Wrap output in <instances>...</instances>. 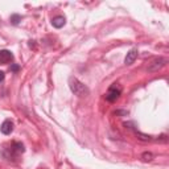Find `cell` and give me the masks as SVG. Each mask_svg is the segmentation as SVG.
<instances>
[{
	"label": "cell",
	"mask_w": 169,
	"mask_h": 169,
	"mask_svg": "<svg viewBox=\"0 0 169 169\" xmlns=\"http://www.w3.org/2000/svg\"><path fill=\"white\" fill-rule=\"evenodd\" d=\"M0 131H1V134H4V135H10L11 132L13 131V123H12L10 119L4 120L1 124V127H0Z\"/></svg>",
	"instance_id": "5"
},
{
	"label": "cell",
	"mask_w": 169,
	"mask_h": 169,
	"mask_svg": "<svg viewBox=\"0 0 169 169\" xmlns=\"http://www.w3.org/2000/svg\"><path fill=\"white\" fill-rule=\"evenodd\" d=\"M11 21H12V24H19V21H21V16H19V15H12L11 16Z\"/></svg>",
	"instance_id": "9"
},
{
	"label": "cell",
	"mask_w": 169,
	"mask_h": 169,
	"mask_svg": "<svg viewBox=\"0 0 169 169\" xmlns=\"http://www.w3.org/2000/svg\"><path fill=\"white\" fill-rule=\"evenodd\" d=\"M152 153H149V152H145V153H143V159L145 160V161H149V160H152Z\"/></svg>",
	"instance_id": "11"
},
{
	"label": "cell",
	"mask_w": 169,
	"mask_h": 169,
	"mask_svg": "<svg viewBox=\"0 0 169 169\" xmlns=\"http://www.w3.org/2000/svg\"><path fill=\"white\" fill-rule=\"evenodd\" d=\"M136 135H137V136H140V137H139L140 140H144V141H149V140H151V136L143 135V134H140V132H136Z\"/></svg>",
	"instance_id": "10"
},
{
	"label": "cell",
	"mask_w": 169,
	"mask_h": 169,
	"mask_svg": "<svg viewBox=\"0 0 169 169\" xmlns=\"http://www.w3.org/2000/svg\"><path fill=\"white\" fill-rule=\"evenodd\" d=\"M137 49H132V50H130L127 53V56H125L124 58V63L125 65H131V63H134L135 62V60L137 58Z\"/></svg>",
	"instance_id": "6"
},
{
	"label": "cell",
	"mask_w": 169,
	"mask_h": 169,
	"mask_svg": "<svg viewBox=\"0 0 169 169\" xmlns=\"http://www.w3.org/2000/svg\"><path fill=\"white\" fill-rule=\"evenodd\" d=\"M12 148H13L15 151H16L17 153H23L24 151H25V148H24V145H23V144H20V143H15Z\"/></svg>",
	"instance_id": "8"
},
{
	"label": "cell",
	"mask_w": 169,
	"mask_h": 169,
	"mask_svg": "<svg viewBox=\"0 0 169 169\" xmlns=\"http://www.w3.org/2000/svg\"><path fill=\"white\" fill-rule=\"evenodd\" d=\"M165 63H167V60H165V58H162V57L155 58L148 65V72H159L161 67L165 66Z\"/></svg>",
	"instance_id": "3"
},
{
	"label": "cell",
	"mask_w": 169,
	"mask_h": 169,
	"mask_svg": "<svg viewBox=\"0 0 169 169\" xmlns=\"http://www.w3.org/2000/svg\"><path fill=\"white\" fill-rule=\"evenodd\" d=\"M13 60V54L10 50H0V63L5 65V63L11 62Z\"/></svg>",
	"instance_id": "4"
},
{
	"label": "cell",
	"mask_w": 169,
	"mask_h": 169,
	"mask_svg": "<svg viewBox=\"0 0 169 169\" xmlns=\"http://www.w3.org/2000/svg\"><path fill=\"white\" fill-rule=\"evenodd\" d=\"M11 70H12L13 73H17V72L20 70V66L16 65V63H13V65H11Z\"/></svg>",
	"instance_id": "12"
},
{
	"label": "cell",
	"mask_w": 169,
	"mask_h": 169,
	"mask_svg": "<svg viewBox=\"0 0 169 169\" xmlns=\"http://www.w3.org/2000/svg\"><path fill=\"white\" fill-rule=\"evenodd\" d=\"M69 86H70V89H72L73 93H74L77 97H79V98L87 97L89 93H90V90H89L87 86H86L85 83H82L81 81H78L77 78H74V77H70Z\"/></svg>",
	"instance_id": "1"
},
{
	"label": "cell",
	"mask_w": 169,
	"mask_h": 169,
	"mask_svg": "<svg viewBox=\"0 0 169 169\" xmlns=\"http://www.w3.org/2000/svg\"><path fill=\"white\" fill-rule=\"evenodd\" d=\"M120 93H122V89L118 87L116 85H112L111 87L108 89V91H107L106 99L108 100V102H115V100L120 97Z\"/></svg>",
	"instance_id": "2"
},
{
	"label": "cell",
	"mask_w": 169,
	"mask_h": 169,
	"mask_svg": "<svg viewBox=\"0 0 169 169\" xmlns=\"http://www.w3.org/2000/svg\"><path fill=\"white\" fill-rule=\"evenodd\" d=\"M65 23H66V19L63 16H57L52 20V25H53L54 28H58V29L62 28V27L65 25Z\"/></svg>",
	"instance_id": "7"
},
{
	"label": "cell",
	"mask_w": 169,
	"mask_h": 169,
	"mask_svg": "<svg viewBox=\"0 0 169 169\" xmlns=\"http://www.w3.org/2000/svg\"><path fill=\"white\" fill-rule=\"evenodd\" d=\"M4 77H5L4 72H0V82H1V81H4Z\"/></svg>",
	"instance_id": "13"
}]
</instances>
